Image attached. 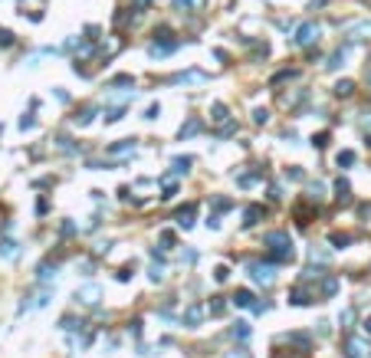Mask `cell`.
Here are the masks:
<instances>
[{
    "label": "cell",
    "mask_w": 371,
    "mask_h": 358,
    "mask_svg": "<svg viewBox=\"0 0 371 358\" xmlns=\"http://www.w3.org/2000/svg\"><path fill=\"white\" fill-rule=\"evenodd\" d=\"M266 247H269V256H273V260H292V240H289V233H283V230L266 233Z\"/></svg>",
    "instance_id": "1"
},
{
    "label": "cell",
    "mask_w": 371,
    "mask_h": 358,
    "mask_svg": "<svg viewBox=\"0 0 371 358\" xmlns=\"http://www.w3.org/2000/svg\"><path fill=\"white\" fill-rule=\"evenodd\" d=\"M316 40H319V26L316 23H302L299 30H296V36H292L296 46H309V43H316Z\"/></svg>",
    "instance_id": "2"
},
{
    "label": "cell",
    "mask_w": 371,
    "mask_h": 358,
    "mask_svg": "<svg viewBox=\"0 0 371 358\" xmlns=\"http://www.w3.org/2000/svg\"><path fill=\"white\" fill-rule=\"evenodd\" d=\"M345 355L348 358H368L371 355V345L362 342V339H345Z\"/></svg>",
    "instance_id": "3"
},
{
    "label": "cell",
    "mask_w": 371,
    "mask_h": 358,
    "mask_svg": "<svg viewBox=\"0 0 371 358\" xmlns=\"http://www.w3.org/2000/svg\"><path fill=\"white\" fill-rule=\"evenodd\" d=\"M250 273H253V279H256V283H263V286H269V283L276 279L273 266H260V263H253V266H250Z\"/></svg>",
    "instance_id": "4"
},
{
    "label": "cell",
    "mask_w": 371,
    "mask_h": 358,
    "mask_svg": "<svg viewBox=\"0 0 371 358\" xmlns=\"http://www.w3.org/2000/svg\"><path fill=\"white\" fill-rule=\"evenodd\" d=\"M76 299H79V303H86V306H95V303H99V286H95V283L82 286L79 293H76Z\"/></svg>",
    "instance_id": "5"
},
{
    "label": "cell",
    "mask_w": 371,
    "mask_h": 358,
    "mask_svg": "<svg viewBox=\"0 0 371 358\" xmlns=\"http://www.w3.org/2000/svg\"><path fill=\"white\" fill-rule=\"evenodd\" d=\"M207 76L204 72H197V69H190V72H178V76H171L168 82H174V86H181V82H204Z\"/></svg>",
    "instance_id": "6"
},
{
    "label": "cell",
    "mask_w": 371,
    "mask_h": 358,
    "mask_svg": "<svg viewBox=\"0 0 371 358\" xmlns=\"http://www.w3.org/2000/svg\"><path fill=\"white\" fill-rule=\"evenodd\" d=\"M335 194H339L342 204H348V200H352V184H348L345 178H339V181H335Z\"/></svg>",
    "instance_id": "7"
},
{
    "label": "cell",
    "mask_w": 371,
    "mask_h": 358,
    "mask_svg": "<svg viewBox=\"0 0 371 358\" xmlns=\"http://www.w3.org/2000/svg\"><path fill=\"white\" fill-rule=\"evenodd\" d=\"M194 210H197L194 204L181 207V210H178V223H181V227H190V223H194Z\"/></svg>",
    "instance_id": "8"
},
{
    "label": "cell",
    "mask_w": 371,
    "mask_h": 358,
    "mask_svg": "<svg viewBox=\"0 0 371 358\" xmlns=\"http://www.w3.org/2000/svg\"><path fill=\"white\" fill-rule=\"evenodd\" d=\"M128 152H135L132 138H125V142H119V145H112V148H109V155H115V158H119V155H128Z\"/></svg>",
    "instance_id": "9"
},
{
    "label": "cell",
    "mask_w": 371,
    "mask_h": 358,
    "mask_svg": "<svg viewBox=\"0 0 371 358\" xmlns=\"http://www.w3.org/2000/svg\"><path fill=\"white\" fill-rule=\"evenodd\" d=\"M243 217H246V220H243L246 227H253V223H256V220H260V217H263V207H260V204L246 207V214H243Z\"/></svg>",
    "instance_id": "10"
},
{
    "label": "cell",
    "mask_w": 371,
    "mask_h": 358,
    "mask_svg": "<svg viewBox=\"0 0 371 358\" xmlns=\"http://www.w3.org/2000/svg\"><path fill=\"white\" fill-rule=\"evenodd\" d=\"M200 316H204V309H200V306H190V309L184 312V322H187V326H197Z\"/></svg>",
    "instance_id": "11"
},
{
    "label": "cell",
    "mask_w": 371,
    "mask_h": 358,
    "mask_svg": "<svg viewBox=\"0 0 371 358\" xmlns=\"http://www.w3.org/2000/svg\"><path fill=\"white\" fill-rule=\"evenodd\" d=\"M200 132V119H190L187 125H181V138H190V135H197Z\"/></svg>",
    "instance_id": "12"
},
{
    "label": "cell",
    "mask_w": 371,
    "mask_h": 358,
    "mask_svg": "<svg viewBox=\"0 0 371 358\" xmlns=\"http://www.w3.org/2000/svg\"><path fill=\"white\" fill-rule=\"evenodd\" d=\"M345 56H348V46H345V49H335V53H332V59H329V69H339V66L345 63Z\"/></svg>",
    "instance_id": "13"
},
{
    "label": "cell",
    "mask_w": 371,
    "mask_h": 358,
    "mask_svg": "<svg viewBox=\"0 0 371 358\" xmlns=\"http://www.w3.org/2000/svg\"><path fill=\"white\" fill-rule=\"evenodd\" d=\"M174 7H178V10H200V7H204V0H174Z\"/></svg>",
    "instance_id": "14"
},
{
    "label": "cell",
    "mask_w": 371,
    "mask_h": 358,
    "mask_svg": "<svg viewBox=\"0 0 371 358\" xmlns=\"http://www.w3.org/2000/svg\"><path fill=\"white\" fill-rule=\"evenodd\" d=\"M233 303H237V306H253V293H250V289H240V293L233 296Z\"/></svg>",
    "instance_id": "15"
},
{
    "label": "cell",
    "mask_w": 371,
    "mask_h": 358,
    "mask_svg": "<svg viewBox=\"0 0 371 358\" xmlns=\"http://www.w3.org/2000/svg\"><path fill=\"white\" fill-rule=\"evenodd\" d=\"M352 89H355L352 82H348V79H342L339 86H335V96H352Z\"/></svg>",
    "instance_id": "16"
},
{
    "label": "cell",
    "mask_w": 371,
    "mask_h": 358,
    "mask_svg": "<svg viewBox=\"0 0 371 358\" xmlns=\"http://www.w3.org/2000/svg\"><path fill=\"white\" fill-rule=\"evenodd\" d=\"M0 256H16V243L3 240V243H0Z\"/></svg>",
    "instance_id": "17"
},
{
    "label": "cell",
    "mask_w": 371,
    "mask_h": 358,
    "mask_svg": "<svg viewBox=\"0 0 371 358\" xmlns=\"http://www.w3.org/2000/svg\"><path fill=\"white\" fill-rule=\"evenodd\" d=\"M223 312H227V303H223V299H213V303H210V316H223Z\"/></svg>",
    "instance_id": "18"
},
{
    "label": "cell",
    "mask_w": 371,
    "mask_h": 358,
    "mask_svg": "<svg viewBox=\"0 0 371 358\" xmlns=\"http://www.w3.org/2000/svg\"><path fill=\"white\" fill-rule=\"evenodd\" d=\"M210 112H213V115H210V119H213V122H223V119H227V109H223V105H220V102L213 105V109H210Z\"/></svg>",
    "instance_id": "19"
},
{
    "label": "cell",
    "mask_w": 371,
    "mask_h": 358,
    "mask_svg": "<svg viewBox=\"0 0 371 358\" xmlns=\"http://www.w3.org/2000/svg\"><path fill=\"white\" fill-rule=\"evenodd\" d=\"M187 168H190V158H178V161H174V171H178V175H187Z\"/></svg>",
    "instance_id": "20"
},
{
    "label": "cell",
    "mask_w": 371,
    "mask_h": 358,
    "mask_svg": "<svg viewBox=\"0 0 371 358\" xmlns=\"http://www.w3.org/2000/svg\"><path fill=\"white\" fill-rule=\"evenodd\" d=\"M122 115H125V109H122V105H119V109H109V112H105V122H119Z\"/></svg>",
    "instance_id": "21"
},
{
    "label": "cell",
    "mask_w": 371,
    "mask_h": 358,
    "mask_svg": "<svg viewBox=\"0 0 371 358\" xmlns=\"http://www.w3.org/2000/svg\"><path fill=\"white\" fill-rule=\"evenodd\" d=\"M112 86H135V79H132V76H115Z\"/></svg>",
    "instance_id": "22"
},
{
    "label": "cell",
    "mask_w": 371,
    "mask_h": 358,
    "mask_svg": "<svg viewBox=\"0 0 371 358\" xmlns=\"http://www.w3.org/2000/svg\"><path fill=\"white\" fill-rule=\"evenodd\" d=\"M76 122H79V125H89V122H92V109H82V115H76Z\"/></svg>",
    "instance_id": "23"
},
{
    "label": "cell",
    "mask_w": 371,
    "mask_h": 358,
    "mask_svg": "<svg viewBox=\"0 0 371 358\" xmlns=\"http://www.w3.org/2000/svg\"><path fill=\"white\" fill-rule=\"evenodd\" d=\"M253 122H260V125H263V122H269V112L266 109H256V112H253Z\"/></svg>",
    "instance_id": "24"
},
{
    "label": "cell",
    "mask_w": 371,
    "mask_h": 358,
    "mask_svg": "<svg viewBox=\"0 0 371 358\" xmlns=\"http://www.w3.org/2000/svg\"><path fill=\"white\" fill-rule=\"evenodd\" d=\"M339 165H355V152H342L339 155Z\"/></svg>",
    "instance_id": "25"
},
{
    "label": "cell",
    "mask_w": 371,
    "mask_h": 358,
    "mask_svg": "<svg viewBox=\"0 0 371 358\" xmlns=\"http://www.w3.org/2000/svg\"><path fill=\"white\" fill-rule=\"evenodd\" d=\"M233 335H237V339H246V335H250V329H246V322H237V329H233Z\"/></svg>",
    "instance_id": "26"
},
{
    "label": "cell",
    "mask_w": 371,
    "mask_h": 358,
    "mask_svg": "<svg viewBox=\"0 0 371 358\" xmlns=\"http://www.w3.org/2000/svg\"><path fill=\"white\" fill-rule=\"evenodd\" d=\"M332 243H335V247H345L348 237H345V233H332Z\"/></svg>",
    "instance_id": "27"
},
{
    "label": "cell",
    "mask_w": 371,
    "mask_h": 358,
    "mask_svg": "<svg viewBox=\"0 0 371 358\" xmlns=\"http://www.w3.org/2000/svg\"><path fill=\"white\" fill-rule=\"evenodd\" d=\"M10 43H13V36L7 30H0V46H10Z\"/></svg>",
    "instance_id": "28"
},
{
    "label": "cell",
    "mask_w": 371,
    "mask_h": 358,
    "mask_svg": "<svg viewBox=\"0 0 371 358\" xmlns=\"http://www.w3.org/2000/svg\"><path fill=\"white\" fill-rule=\"evenodd\" d=\"M132 3H135V7H138V10H145V7H148V3H151V0H132Z\"/></svg>",
    "instance_id": "29"
},
{
    "label": "cell",
    "mask_w": 371,
    "mask_h": 358,
    "mask_svg": "<svg viewBox=\"0 0 371 358\" xmlns=\"http://www.w3.org/2000/svg\"><path fill=\"white\" fill-rule=\"evenodd\" d=\"M365 332H371V319H368V322H365Z\"/></svg>",
    "instance_id": "30"
}]
</instances>
